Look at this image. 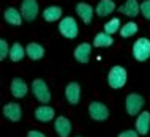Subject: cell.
<instances>
[{
    "label": "cell",
    "instance_id": "21",
    "mask_svg": "<svg viewBox=\"0 0 150 137\" xmlns=\"http://www.w3.org/2000/svg\"><path fill=\"white\" fill-rule=\"evenodd\" d=\"M93 46L95 47H109L114 44V38H112V35L106 33V32H103V33H98L93 38Z\"/></svg>",
    "mask_w": 150,
    "mask_h": 137
},
{
    "label": "cell",
    "instance_id": "20",
    "mask_svg": "<svg viewBox=\"0 0 150 137\" xmlns=\"http://www.w3.org/2000/svg\"><path fill=\"white\" fill-rule=\"evenodd\" d=\"M60 18H62V8L60 6L52 5V6H47L46 10L43 11V19L46 22H55V21H59Z\"/></svg>",
    "mask_w": 150,
    "mask_h": 137
},
{
    "label": "cell",
    "instance_id": "2",
    "mask_svg": "<svg viewBox=\"0 0 150 137\" xmlns=\"http://www.w3.org/2000/svg\"><path fill=\"white\" fill-rule=\"evenodd\" d=\"M59 32L60 35L65 36L67 39H74L76 36L79 35V27H78V22L71 18V16H67L63 18L59 24Z\"/></svg>",
    "mask_w": 150,
    "mask_h": 137
},
{
    "label": "cell",
    "instance_id": "11",
    "mask_svg": "<svg viewBox=\"0 0 150 137\" xmlns=\"http://www.w3.org/2000/svg\"><path fill=\"white\" fill-rule=\"evenodd\" d=\"M76 13H78V16L84 21V24L90 25L92 21H93V13H95V10H93L87 2H79L78 5H76Z\"/></svg>",
    "mask_w": 150,
    "mask_h": 137
},
{
    "label": "cell",
    "instance_id": "25",
    "mask_svg": "<svg viewBox=\"0 0 150 137\" xmlns=\"http://www.w3.org/2000/svg\"><path fill=\"white\" fill-rule=\"evenodd\" d=\"M6 57H10V47L6 39H0V60H5Z\"/></svg>",
    "mask_w": 150,
    "mask_h": 137
},
{
    "label": "cell",
    "instance_id": "9",
    "mask_svg": "<svg viewBox=\"0 0 150 137\" xmlns=\"http://www.w3.org/2000/svg\"><path fill=\"white\" fill-rule=\"evenodd\" d=\"M3 115H5V118H8L10 122H19L22 117V109L19 106L18 103H8L3 106Z\"/></svg>",
    "mask_w": 150,
    "mask_h": 137
},
{
    "label": "cell",
    "instance_id": "29",
    "mask_svg": "<svg viewBox=\"0 0 150 137\" xmlns=\"http://www.w3.org/2000/svg\"><path fill=\"white\" fill-rule=\"evenodd\" d=\"M76 137H81V136H76Z\"/></svg>",
    "mask_w": 150,
    "mask_h": 137
},
{
    "label": "cell",
    "instance_id": "5",
    "mask_svg": "<svg viewBox=\"0 0 150 137\" xmlns=\"http://www.w3.org/2000/svg\"><path fill=\"white\" fill-rule=\"evenodd\" d=\"M145 104V99L141 96L139 93H129L125 99V109H127L128 115H137L142 110Z\"/></svg>",
    "mask_w": 150,
    "mask_h": 137
},
{
    "label": "cell",
    "instance_id": "3",
    "mask_svg": "<svg viewBox=\"0 0 150 137\" xmlns=\"http://www.w3.org/2000/svg\"><path fill=\"white\" fill-rule=\"evenodd\" d=\"M133 57L137 62H145L150 58V39L137 38V41L133 44Z\"/></svg>",
    "mask_w": 150,
    "mask_h": 137
},
{
    "label": "cell",
    "instance_id": "18",
    "mask_svg": "<svg viewBox=\"0 0 150 137\" xmlns=\"http://www.w3.org/2000/svg\"><path fill=\"white\" fill-rule=\"evenodd\" d=\"M3 19L10 25H21L24 18H22L21 11H18L16 8H6L5 13H3Z\"/></svg>",
    "mask_w": 150,
    "mask_h": 137
},
{
    "label": "cell",
    "instance_id": "10",
    "mask_svg": "<svg viewBox=\"0 0 150 137\" xmlns=\"http://www.w3.org/2000/svg\"><path fill=\"white\" fill-rule=\"evenodd\" d=\"M54 129H55V132H57L59 137H70L73 126H71V122L67 118V117L60 115L59 118L54 122Z\"/></svg>",
    "mask_w": 150,
    "mask_h": 137
},
{
    "label": "cell",
    "instance_id": "22",
    "mask_svg": "<svg viewBox=\"0 0 150 137\" xmlns=\"http://www.w3.org/2000/svg\"><path fill=\"white\" fill-rule=\"evenodd\" d=\"M24 55H27V54H25V51H24L22 44L21 43H13V46H11V49H10L11 62H21L24 58Z\"/></svg>",
    "mask_w": 150,
    "mask_h": 137
},
{
    "label": "cell",
    "instance_id": "14",
    "mask_svg": "<svg viewBox=\"0 0 150 137\" xmlns=\"http://www.w3.org/2000/svg\"><path fill=\"white\" fill-rule=\"evenodd\" d=\"M90 54H92V44L81 43L74 49V60L79 63H87L90 60Z\"/></svg>",
    "mask_w": 150,
    "mask_h": 137
},
{
    "label": "cell",
    "instance_id": "15",
    "mask_svg": "<svg viewBox=\"0 0 150 137\" xmlns=\"http://www.w3.org/2000/svg\"><path fill=\"white\" fill-rule=\"evenodd\" d=\"M119 11L128 18H136L141 13V3H137V0H127L122 6H119Z\"/></svg>",
    "mask_w": 150,
    "mask_h": 137
},
{
    "label": "cell",
    "instance_id": "19",
    "mask_svg": "<svg viewBox=\"0 0 150 137\" xmlns=\"http://www.w3.org/2000/svg\"><path fill=\"white\" fill-rule=\"evenodd\" d=\"M115 10V3L114 0H100L98 5L95 8V13L100 16V18H106Z\"/></svg>",
    "mask_w": 150,
    "mask_h": 137
},
{
    "label": "cell",
    "instance_id": "16",
    "mask_svg": "<svg viewBox=\"0 0 150 137\" xmlns=\"http://www.w3.org/2000/svg\"><path fill=\"white\" fill-rule=\"evenodd\" d=\"M150 129V112L144 110L137 115L136 120V131L139 132L141 136H147Z\"/></svg>",
    "mask_w": 150,
    "mask_h": 137
},
{
    "label": "cell",
    "instance_id": "13",
    "mask_svg": "<svg viewBox=\"0 0 150 137\" xmlns=\"http://www.w3.org/2000/svg\"><path fill=\"white\" fill-rule=\"evenodd\" d=\"M54 117H55L54 107L47 106V104H43V106L36 107V110H35V118L41 123L51 122V120H54Z\"/></svg>",
    "mask_w": 150,
    "mask_h": 137
},
{
    "label": "cell",
    "instance_id": "17",
    "mask_svg": "<svg viewBox=\"0 0 150 137\" xmlns=\"http://www.w3.org/2000/svg\"><path fill=\"white\" fill-rule=\"evenodd\" d=\"M25 54L30 60L38 62V60H41L44 57V47L40 43H29L25 47Z\"/></svg>",
    "mask_w": 150,
    "mask_h": 137
},
{
    "label": "cell",
    "instance_id": "1",
    "mask_svg": "<svg viewBox=\"0 0 150 137\" xmlns=\"http://www.w3.org/2000/svg\"><path fill=\"white\" fill-rule=\"evenodd\" d=\"M127 80H128V74H127V70H125L123 66L115 65V66H112L111 70H109V72H108V84H109L111 88L119 90V88L125 87Z\"/></svg>",
    "mask_w": 150,
    "mask_h": 137
},
{
    "label": "cell",
    "instance_id": "23",
    "mask_svg": "<svg viewBox=\"0 0 150 137\" xmlns=\"http://www.w3.org/2000/svg\"><path fill=\"white\" fill-rule=\"evenodd\" d=\"M120 36L122 38H129V36H133V35H136L137 33V24L134 22H127L123 27L120 29Z\"/></svg>",
    "mask_w": 150,
    "mask_h": 137
},
{
    "label": "cell",
    "instance_id": "8",
    "mask_svg": "<svg viewBox=\"0 0 150 137\" xmlns=\"http://www.w3.org/2000/svg\"><path fill=\"white\" fill-rule=\"evenodd\" d=\"M65 98L71 106H76L81 101V85L78 82H70L65 87Z\"/></svg>",
    "mask_w": 150,
    "mask_h": 137
},
{
    "label": "cell",
    "instance_id": "7",
    "mask_svg": "<svg viewBox=\"0 0 150 137\" xmlns=\"http://www.w3.org/2000/svg\"><path fill=\"white\" fill-rule=\"evenodd\" d=\"M21 14L24 21L33 22L38 16V2L36 0H22L21 3Z\"/></svg>",
    "mask_w": 150,
    "mask_h": 137
},
{
    "label": "cell",
    "instance_id": "4",
    "mask_svg": "<svg viewBox=\"0 0 150 137\" xmlns=\"http://www.w3.org/2000/svg\"><path fill=\"white\" fill-rule=\"evenodd\" d=\"M88 115L92 117V120L95 122H106L109 118V109L104 103L100 101H92L88 104Z\"/></svg>",
    "mask_w": 150,
    "mask_h": 137
},
{
    "label": "cell",
    "instance_id": "6",
    "mask_svg": "<svg viewBox=\"0 0 150 137\" xmlns=\"http://www.w3.org/2000/svg\"><path fill=\"white\" fill-rule=\"evenodd\" d=\"M32 91H33L35 98L41 104H47L51 101V91L43 79H35L32 82Z\"/></svg>",
    "mask_w": 150,
    "mask_h": 137
},
{
    "label": "cell",
    "instance_id": "12",
    "mask_svg": "<svg viewBox=\"0 0 150 137\" xmlns=\"http://www.w3.org/2000/svg\"><path fill=\"white\" fill-rule=\"evenodd\" d=\"M10 90H11V95L14 98H24L29 91V87H27L25 80L22 77H14L11 80V85H10Z\"/></svg>",
    "mask_w": 150,
    "mask_h": 137
},
{
    "label": "cell",
    "instance_id": "28",
    "mask_svg": "<svg viewBox=\"0 0 150 137\" xmlns=\"http://www.w3.org/2000/svg\"><path fill=\"white\" fill-rule=\"evenodd\" d=\"M27 137H46V136H44L41 131H35V129H30L29 132H27Z\"/></svg>",
    "mask_w": 150,
    "mask_h": 137
},
{
    "label": "cell",
    "instance_id": "27",
    "mask_svg": "<svg viewBox=\"0 0 150 137\" xmlns=\"http://www.w3.org/2000/svg\"><path fill=\"white\" fill-rule=\"evenodd\" d=\"M139 136V132L134 131V129H127V131H122L117 137H137Z\"/></svg>",
    "mask_w": 150,
    "mask_h": 137
},
{
    "label": "cell",
    "instance_id": "24",
    "mask_svg": "<svg viewBox=\"0 0 150 137\" xmlns=\"http://www.w3.org/2000/svg\"><path fill=\"white\" fill-rule=\"evenodd\" d=\"M120 19L119 18H112L109 22H106L104 24V32L106 33H109V35H114L115 32H120Z\"/></svg>",
    "mask_w": 150,
    "mask_h": 137
},
{
    "label": "cell",
    "instance_id": "26",
    "mask_svg": "<svg viewBox=\"0 0 150 137\" xmlns=\"http://www.w3.org/2000/svg\"><path fill=\"white\" fill-rule=\"evenodd\" d=\"M141 14L144 16L145 21H150V0H144L141 3Z\"/></svg>",
    "mask_w": 150,
    "mask_h": 137
}]
</instances>
